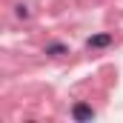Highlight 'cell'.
<instances>
[{"instance_id":"obj_4","label":"cell","mask_w":123,"mask_h":123,"mask_svg":"<svg viewBox=\"0 0 123 123\" xmlns=\"http://www.w3.org/2000/svg\"><path fill=\"white\" fill-rule=\"evenodd\" d=\"M14 14H17V17H29V9H26V6H17V12H14Z\"/></svg>"},{"instance_id":"obj_3","label":"cell","mask_w":123,"mask_h":123,"mask_svg":"<svg viewBox=\"0 0 123 123\" xmlns=\"http://www.w3.org/2000/svg\"><path fill=\"white\" fill-rule=\"evenodd\" d=\"M43 52L52 55V57H60V55H69V46H66V43H49Z\"/></svg>"},{"instance_id":"obj_1","label":"cell","mask_w":123,"mask_h":123,"mask_svg":"<svg viewBox=\"0 0 123 123\" xmlns=\"http://www.w3.org/2000/svg\"><path fill=\"white\" fill-rule=\"evenodd\" d=\"M112 43H115V34H112V31H100V34H92V37L86 40L89 49H109Z\"/></svg>"},{"instance_id":"obj_2","label":"cell","mask_w":123,"mask_h":123,"mask_svg":"<svg viewBox=\"0 0 123 123\" xmlns=\"http://www.w3.org/2000/svg\"><path fill=\"white\" fill-rule=\"evenodd\" d=\"M72 120H77V123H83V120H94V109L89 106V103H74L72 106Z\"/></svg>"}]
</instances>
